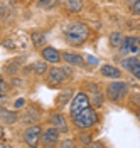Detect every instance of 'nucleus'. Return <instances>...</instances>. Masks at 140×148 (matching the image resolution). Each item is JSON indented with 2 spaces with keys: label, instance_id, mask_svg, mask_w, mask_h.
<instances>
[{
  "label": "nucleus",
  "instance_id": "obj_1",
  "mask_svg": "<svg viewBox=\"0 0 140 148\" xmlns=\"http://www.w3.org/2000/svg\"><path fill=\"white\" fill-rule=\"evenodd\" d=\"M63 34L71 46H81L90 37V29L83 22H73V24H68L63 29Z\"/></svg>",
  "mask_w": 140,
  "mask_h": 148
},
{
  "label": "nucleus",
  "instance_id": "obj_2",
  "mask_svg": "<svg viewBox=\"0 0 140 148\" xmlns=\"http://www.w3.org/2000/svg\"><path fill=\"white\" fill-rule=\"evenodd\" d=\"M73 123H74L76 128L79 130H90L98 123V114L91 106H88L83 111H79L76 116H73Z\"/></svg>",
  "mask_w": 140,
  "mask_h": 148
},
{
  "label": "nucleus",
  "instance_id": "obj_3",
  "mask_svg": "<svg viewBox=\"0 0 140 148\" xmlns=\"http://www.w3.org/2000/svg\"><path fill=\"white\" fill-rule=\"evenodd\" d=\"M128 94V84L123 81H115L106 86V98L113 103H120Z\"/></svg>",
  "mask_w": 140,
  "mask_h": 148
},
{
  "label": "nucleus",
  "instance_id": "obj_4",
  "mask_svg": "<svg viewBox=\"0 0 140 148\" xmlns=\"http://www.w3.org/2000/svg\"><path fill=\"white\" fill-rule=\"evenodd\" d=\"M66 77H68L66 67H51L46 73V79L49 86H59L66 81Z\"/></svg>",
  "mask_w": 140,
  "mask_h": 148
},
{
  "label": "nucleus",
  "instance_id": "obj_5",
  "mask_svg": "<svg viewBox=\"0 0 140 148\" xmlns=\"http://www.w3.org/2000/svg\"><path fill=\"white\" fill-rule=\"evenodd\" d=\"M88 106H90V98H88V94H86V92H78L74 98H73V103H71V110H69L71 118L76 116L79 111H83L84 108H88Z\"/></svg>",
  "mask_w": 140,
  "mask_h": 148
},
{
  "label": "nucleus",
  "instance_id": "obj_6",
  "mask_svg": "<svg viewBox=\"0 0 140 148\" xmlns=\"http://www.w3.org/2000/svg\"><path fill=\"white\" fill-rule=\"evenodd\" d=\"M57 141H59V130H56L54 126H49L41 133V143L44 147H54L57 145Z\"/></svg>",
  "mask_w": 140,
  "mask_h": 148
},
{
  "label": "nucleus",
  "instance_id": "obj_7",
  "mask_svg": "<svg viewBox=\"0 0 140 148\" xmlns=\"http://www.w3.org/2000/svg\"><path fill=\"white\" fill-rule=\"evenodd\" d=\"M120 54H139L140 52V46H139V37H125L123 39V44L120 47Z\"/></svg>",
  "mask_w": 140,
  "mask_h": 148
},
{
  "label": "nucleus",
  "instance_id": "obj_8",
  "mask_svg": "<svg viewBox=\"0 0 140 148\" xmlns=\"http://www.w3.org/2000/svg\"><path fill=\"white\" fill-rule=\"evenodd\" d=\"M41 133H42L41 126H37V125L30 126V128H27L26 133H24V141H26L27 145H30V147H36L39 138H41Z\"/></svg>",
  "mask_w": 140,
  "mask_h": 148
},
{
  "label": "nucleus",
  "instance_id": "obj_9",
  "mask_svg": "<svg viewBox=\"0 0 140 148\" xmlns=\"http://www.w3.org/2000/svg\"><path fill=\"white\" fill-rule=\"evenodd\" d=\"M41 56H42V59L46 61V62H52V64H57L59 61H61V52L57 51L56 47H42V52H41Z\"/></svg>",
  "mask_w": 140,
  "mask_h": 148
},
{
  "label": "nucleus",
  "instance_id": "obj_10",
  "mask_svg": "<svg viewBox=\"0 0 140 148\" xmlns=\"http://www.w3.org/2000/svg\"><path fill=\"white\" fill-rule=\"evenodd\" d=\"M61 59L66 61L68 64L78 66V67H86V62H84L83 56L76 54V52H61Z\"/></svg>",
  "mask_w": 140,
  "mask_h": 148
},
{
  "label": "nucleus",
  "instance_id": "obj_11",
  "mask_svg": "<svg viewBox=\"0 0 140 148\" xmlns=\"http://www.w3.org/2000/svg\"><path fill=\"white\" fill-rule=\"evenodd\" d=\"M3 69H5V73H7V74L15 76L20 69H24V59H22V57H15V59L9 61L7 64L3 66Z\"/></svg>",
  "mask_w": 140,
  "mask_h": 148
},
{
  "label": "nucleus",
  "instance_id": "obj_12",
  "mask_svg": "<svg viewBox=\"0 0 140 148\" xmlns=\"http://www.w3.org/2000/svg\"><path fill=\"white\" fill-rule=\"evenodd\" d=\"M100 73L105 76V77H110V79H120L121 77V71L117 67V66H112V64H103Z\"/></svg>",
  "mask_w": 140,
  "mask_h": 148
},
{
  "label": "nucleus",
  "instance_id": "obj_13",
  "mask_svg": "<svg viewBox=\"0 0 140 148\" xmlns=\"http://www.w3.org/2000/svg\"><path fill=\"white\" fill-rule=\"evenodd\" d=\"M19 120V114L17 111H10V110H0V121L2 123H7V125H14L15 121Z\"/></svg>",
  "mask_w": 140,
  "mask_h": 148
},
{
  "label": "nucleus",
  "instance_id": "obj_14",
  "mask_svg": "<svg viewBox=\"0 0 140 148\" xmlns=\"http://www.w3.org/2000/svg\"><path fill=\"white\" fill-rule=\"evenodd\" d=\"M51 123H52V126L56 130H59V131H68V123H66V118L63 114H59V113L52 114V116H51Z\"/></svg>",
  "mask_w": 140,
  "mask_h": 148
},
{
  "label": "nucleus",
  "instance_id": "obj_15",
  "mask_svg": "<svg viewBox=\"0 0 140 148\" xmlns=\"http://www.w3.org/2000/svg\"><path fill=\"white\" fill-rule=\"evenodd\" d=\"M64 7L73 14H78L84 9V0H64Z\"/></svg>",
  "mask_w": 140,
  "mask_h": 148
},
{
  "label": "nucleus",
  "instance_id": "obj_16",
  "mask_svg": "<svg viewBox=\"0 0 140 148\" xmlns=\"http://www.w3.org/2000/svg\"><path fill=\"white\" fill-rule=\"evenodd\" d=\"M120 66L123 67V69H128V71L132 73L137 66H140V59L139 57H135V56H130V57H127V59H121Z\"/></svg>",
  "mask_w": 140,
  "mask_h": 148
},
{
  "label": "nucleus",
  "instance_id": "obj_17",
  "mask_svg": "<svg viewBox=\"0 0 140 148\" xmlns=\"http://www.w3.org/2000/svg\"><path fill=\"white\" fill-rule=\"evenodd\" d=\"M123 39H125V36L121 32H118V30H115V32L110 34V46L115 47V49H118L123 44Z\"/></svg>",
  "mask_w": 140,
  "mask_h": 148
},
{
  "label": "nucleus",
  "instance_id": "obj_18",
  "mask_svg": "<svg viewBox=\"0 0 140 148\" xmlns=\"http://www.w3.org/2000/svg\"><path fill=\"white\" fill-rule=\"evenodd\" d=\"M30 40H32V44L36 47H42L46 44V37L42 32H39V30H34L32 34H30Z\"/></svg>",
  "mask_w": 140,
  "mask_h": 148
},
{
  "label": "nucleus",
  "instance_id": "obj_19",
  "mask_svg": "<svg viewBox=\"0 0 140 148\" xmlns=\"http://www.w3.org/2000/svg\"><path fill=\"white\" fill-rule=\"evenodd\" d=\"M71 96H73V89H64V91H61L59 96H57V99H56V104L57 106H64L66 103L71 99Z\"/></svg>",
  "mask_w": 140,
  "mask_h": 148
},
{
  "label": "nucleus",
  "instance_id": "obj_20",
  "mask_svg": "<svg viewBox=\"0 0 140 148\" xmlns=\"http://www.w3.org/2000/svg\"><path fill=\"white\" fill-rule=\"evenodd\" d=\"M32 69H34V73L36 74H39V76H42V74H46L47 73V62L42 59V61H37V62H34L32 64Z\"/></svg>",
  "mask_w": 140,
  "mask_h": 148
},
{
  "label": "nucleus",
  "instance_id": "obj_21",
  "mask_svg": "<svg viewBox=\"0 0 140 148\" xmlns=\"http://www.w3.org/2000/svg\"><path fill=\"white\" fill-rule=\"evenodd\" d=\"M103 99H105V96H103L101 92H98V91L93 92V106H101Z\"/></svg>",
  "mask_w": 140,
  "mask_h": 148
},
{
  "label": "nucleus",
  "instance_id": "obj_22",
  "mask_svg": "<svg viewBox=\"0 0 140 148\" xmlns=\"http://www.w3.org/2000/svg\"><path fill=\"white\" fill-rule=\"evenodd\" d=\"M79 140H81V143H83V145H90V143L93 141V136H91L90 133H84V135L79 136Z\"/></svg>",
  "mask_w": 140,
  "mask_h": 148
},
{
  "label": "nucleus",
  "instance_id": "obj_23",
  "mask_svg": "<svg viewBox=\"0 0 140 148\" xmlns=\"http://www.w3.org/2000/svg\"><path fill=\"white\" fill-rule=\"evenodd\" d=\"M130 10H132V14L140 15V0L139 2H135V3H130Z\"/></svg>",
  "mask_w": 140,
  "mask_h": 148
},
{
  "label": "nucleus",
  "instance_id": "obj_24",
  "mask_svg": "<svg viewBox=\"0 0 140 148\" xmlns=\"http://www.w3.org/2000/svg\"><path fill=\"white\" fill-rule=\"evenodd\" d=\"M86 62H88V66H98V59L93 56H86Z\"/></svg>",
  "mask_w": 140,
  "mask_h": 148
},
{
  "label": "nucleus",
  "instance_id": "obj_25",
  "mask_svg": "<svg viewBox=\"0 0 140 148\" xmlns=\"http://www.w3.org/2000/svg\"><path fill=\"white\" fill-rule=\"evenodd\" d=\"M22 106H26V99H22V98H20V99H17V101H15L14 108H15V110H20Z\"/></svg>",
  "mask_w": 140,
  "mask_h": 148
},
{
  "label": "nucleus",
  "instance_id": "obj_26",
  "mask_svg": "<svg viewBox=\"0 0 140 148\" xmlns=\"http://www.w3.org/2000/svg\"><path fill=\"white\" fill-rule=\"evenodd\" d=\"M5 91H7V84L3 81V77L0 76V92H5Z\"/></svg>",
  "mask_w": 140,
  "mask_h": 148
},
{
  "label": "nucleus",
  "instance_id": "obj_27",
  "mask_svg": "<svg viewBox=\"0 0 140 148\" xmlns=\"http://www.w3.org/2000/svg\"><path fill=\"white\" fill-rule=\"evenodd\" d=\"M61 147H63V148H66V147H68V148H73V147H74V143L68 140V141H63V143H61Z\"/></svg>",
  "mask_w": 140,
  "mask_h": 148
},
{
  "label": "nucleus",
  "instance_id": "obj_28",
  "mask_svg": "<svg viewBox=\"0 0 140 148\" xmlns=\"http://www.w3.org/2000/svg\"><path fill=\"white\" fill-rule=\"evenodd\" d=\"M132 74H133V76H135L137 79H140V66H137V67H135V69L132 71Z\"/></svg>",
  "mask_w": 140,
  "mask_h": 148
},
{
  "label": "nucleus",
  "instance_id": "obj_29",
  "mask_svg": "<svg viewBox=\"0 0 140 148\" xmlns=\"http://www.w3.org/2000/svg\"><path fill=\"white\" fill-rule=\"evenodd\" d=\"M88 89H90V91H98V86H96V84H91V83H88Z\"/></svg>",
  "mask_w": 140,
  "mask_h": 148
},
{
  "label": "nucleus",
  "instance_id": "obj_30",
  "mask_svg": "<svg viewBox=\"0 0 140 148\" xmlns=\"http://www.w3.org/2000/svg\"><path fill=\"white\" fill-rule=\"evenodd\" d=\"M3 46H5V47H9V49H10V47H14V42H12V40H9V39H7V40L3 42Z\"/></svg>",
  "mask_w": 140,
  "mask_h": 148
},
{
  "label": "nucleus",
  "instance_id": "obj_31",
  "mask_svg": "<svg viewBox=\"0 0 140 148\" xmlns=\"http://www.w3.org/2000/svg\"><path fill=\"white\" fill-rule=\"evenodd\" d=\"M22 83H24L22 79H14V86H20Z\"/></svg>",
  "mask_w": 140,
  "mask_h": 148
},
{
  "label": "nucleus",
  "instance_id": "obj_32",
  "mask_svg": "<svg viewBox=\"0 0 140 148\" xmlns=\"http://www.w3.org/2000/svg\"><path fill=\"white\" fill-rule=\"evenodd\" d=\"M41 3H44V5H49V3H52V0H39Z\"/></svg>",
  "mask_w": 140,
  "mask_h": 148
},
{
  "label": "nucleus",
  "instance_id": "obj_33",
  "mask_svg": "<svg viewBox=\"0 0 140 148\" xmlns=\"http://www.w3.org/2000/svg\"><path fill=\"white\" fill-rule=\"evenodd\" d=\"M3 12H5V10H3V7L0 5V17H3Z\"/></svg>",
  "mask_w": 140,
  "mask_h": 148
},
{
  "label": "nucleus",
  "instance_id": "obj_34",
  "mask_svg": "<svg viewBox=\"0 0 140 148\" xmlns=\"http://www.w3.org/2000/svg\"><path fill=\"white\" fill-rule=\"evenodd\" d=\"M128 3H135V2H139V0H127Z\"/></svg>",
  "mask_w": 140,
  "mask_h": 148
},
{
  "label": "nucleus",
  "instance_id": "obj_35",
  "mask_svg": "<svg viewBox=\"0 0 140 148\" xmlns=\"http://www.w3.org/2000/svg\"><path fill=\"white\" fill-rule=\"evenodd\" d=\"M0 138H2V126H0Z\"/></svg>",
  "mask_w": 140,
  "mask_h": 148
},
{
  "label": "nucleus",
  "instance_id": "obj_36",
  "mask_svg": "<svg viewBox=\"0 0 140 148\" xmlns=\"http://www.w3.org/2000/svg\"><path fill=\"white\" fill-rule=\"evenodd\" d=\"M137 116H139V121H140V111H139V114H137Z\"/></svg>",
  "mask_w": 140,
  "mask_h": 148
},
{
  "label": "nucleus",
  "instance_id": "obj_37",
  "mask_svg": "<svg viewBox=\"0 0 140 148\" xmlns=\"http://www.w3.org/2000/svg\"><path fill=\"white\" fill-rule=\"evenodd\" d=\"M139 46H140V39H139Z\"/></svg>",
  "mask_w": 140,
  "mask_h": 148
}]
</instances>
